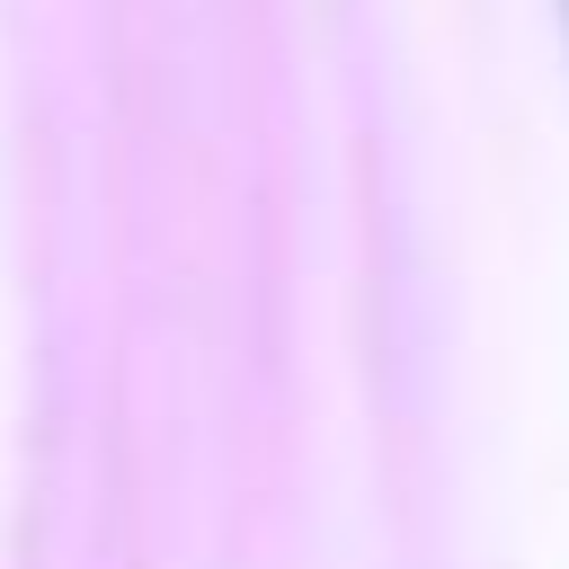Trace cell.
I'll return each mask as SVG.
<instances>
[{
	"mask_svg": "<svg viewBox=\"0 0 569 569\" xmlns=\"http://www.w3.org/2000/svg\"><path fill=\"white\" fill-rule=\"evenodd\" d=\"M560 36H569V0H560Z\"/></svg>",
	"mask_w": 569,
	"mask_h": 569,
	"instance_id": "1",
	"label": "cell"
}]
</instances>
